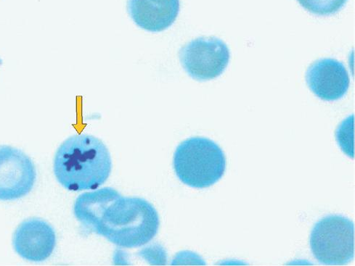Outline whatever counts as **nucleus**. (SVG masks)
<instances>
[{
  "label": "nucleus",
  "instance_id": "8",
  "mask_svg": "<svg viewBox=\"0 0 355 266\" xmlns=\"http://www.w3.org/2000/svg\"><path fill=\"white\" fill-rule=\"evenodd\" d=\"M307 85L315 95L324 101H335L347 94L350 80L345 65L335 59L317 60L306 73Z\"/></svg>",
  "mask_w": 355,
  "mask_h": 266
},
{
  "label": "nucleus",
  "instance_id": "5",
  "mask_svg": "<svg viewBox=\"0 0 355 266\" xmlns=\"http://www.w3.org/2000/svg\"><path fill=\"white\" fill-rule=\"evenodd\" d=\"M182 68L197 81L220 76L230 62L227 44L216 37H199L185 44L179 53Z\"/></svg>",
  "mask_w": 355,
  "mask_h": 266
},
{
  "label": "nucleus",
  "instance_id": "11",
  "mask_svg": "<svg viewBox=\"0 0 355 266\" xmlns=\"http://www.w3.org/2000/svg\"><path fill=\"white\" fill-rule=\"evenodd\" d=\"M2 64V60H0V64Z\"/></svg>",
  "mask_w": 355,
  "mask_h": 266
},
{
  "label": "nucleus",
  "instance_id": "6",
  "mask_svg": "<svg viewBox=\"0 0 355 266\" xmlns=\"http://www.w3.org/2000/svg\"><path fill=\"white\" fill-rule=\"evenodd\" d=\"M36 180V167L26 153L11 146H0V200L25 197L33 190Z\"/></svg>",
  "mask_w": 355,
  "mask_h": 266
},
{
  "label": "nucleus",
  "instance_id": "1",
  "mask_svg": "<svg viewBox=\"0 0 355 266\" xmlns=\"http://www.w3.org/2000/svg\"><path fill=\"white\" fill-rule=\"evenodd\" d=\"M112 170L109 149L94 136L73 135L60 145L55 155L54 175L69 191L97 190L109 179Z\"/></svg>",
  "mask_w": 355,
  "mask_h": 266
},
{
  "label": "nucleus",
  "instance_id": "3",
  "mask_svg": "<svg viewBox=\"0 0 355 266\" xmlns=\"http://www.w3.org/2000/svg\"><path fill=\"white\" fill-rule=\"evenodd\" d=\"M173 167L181 182L196 189H205L223 178L226 158L220 147L212 140L191 137L176 148Z\"/></svg>",
  "mask_w": 355,
  "mask_h": 266
},
{
  "label": "nucleus",
  "instance_id": "2",
  "mask_svg": "<svg viewBox=\"0 0 355 266\" xmlns=\"http://www.w3.org/2000/svg\"><path fill=\"white\" fill-rule=\"evenodd\" d=\"M159 226V213L148 201L119 195L105 207L90 232L118 247L132 249L155 238Z\"/></svg>",
  "mask_w": 355,
  "mask_h": 266
},
{
  "label": "nucleus",
  "instance_id": "7",
  "mask_svg": "<svg viewBox=\"0 0 355 266\" xmlns=\"http://www.w3.org/2000/svg\"><path fill=\"white\" fill-rule=\"evenodd\" d=\"M12 245L15 253L22 258L31 262H43L54 252L55 231L40 218L27 219L15 229Z\"/></svg>",
  "mask_w": 355,
  "mask_h": 266
},
{
  "label": "nucleus",
  "instance_id": "4",
  "mask_svg": "<svg viewBox=\"0 0 355 266\" xmlns=\"http://www.w3.org/2000/svg\"><path fill=\"white\" fill-rule=\"evenodd\" d=\"M354 227L339 215L323 217L314 226L311 247L315 258L327 265H345L354 256Z\"/></svg>",
  "mask_w": 355,
  "mask_h": 266
},
{
  "label": "nucleus",
  "instance_id": "10",
  "mask_svg": "<svg viewBox=\"0 0 355 266\" xmlns=\"http://www.w3.org/2000/svg\"><path fill=\"white\" fill-rule=\"evenodd\" d=\"M347 0H298L306 10L318 15H330L340 10Z\"/></svg>",
  "mask_w": 355,
  "mask_h": 266
},
{
  "label": "nucleus",
  "instance_id": "9",
  "mask_svg": "<svg viewBox=\"0 0 355 266\" xmlns=\"http://www.w3.org/2000/svg\"><path fill=\"white\" fill-rule=\"evenodd\" d=\"M128 8L137 26L150 33H160L178 18L180 0H128Z\"/></svg>",
  "mask_w": 355,
  "mask_h": 266
}]
</instances>
